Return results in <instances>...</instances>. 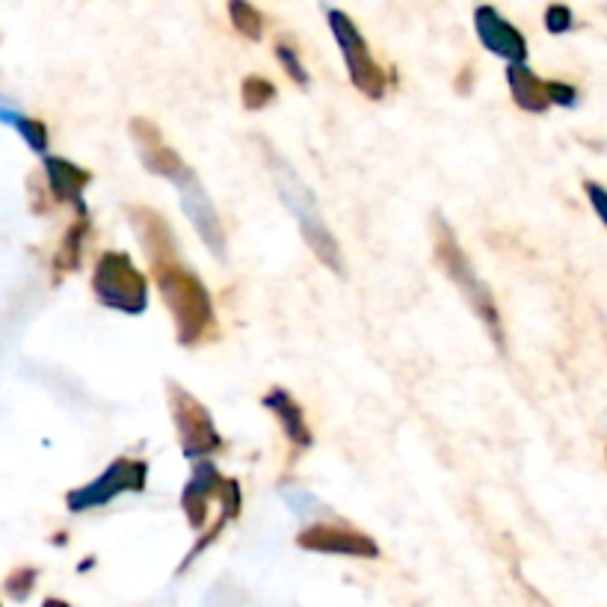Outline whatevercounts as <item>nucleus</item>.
<instances>
[{
    "label": "nucleus",
    "instance_id": "0eeeda50",
    "mask_svg": "<svg viewBox=\"0 0 607 607\" xmlns=\"http://www.w3.org/2000/svg\"><path fill=\"white\" fill-rule=\"evenodd\" d=\"M146 480H149V466L142 459H113L92 483L71 489L69 495H66V507L71 513H90V509H99L110 504V501H116L125 492H142Z\"/></svg>",
    "mask_w": 607,
    "mask_h": 607
},
{
    "label": "nucleus",
    "instance_id": "f8f14e48",
    "mask_svg": "<svg viewBox=\"0 0 607 607\" xmlns=\"http://www.w3.org/2000/svg\"><path fill=\"white\" fill-rule=\"evenodd\" d=\"M45 175H48V184H50V193H54V199L66 202V205H75L80 217H83V214H87L83 193H87V184L92 181L90 172L80 170L78 163H71V160H66V158L45 154Z\"/></svg>",
    "mask_w": 607,
    "mask_h": 607
},
{
    "label": "nucleus",
    "instance_id": "7ed1b4c3",
    "mask_svg": "<svg viewBox=\"0 0 607 607\" xmlns=\"http://www.w3.org/2000/svg\"><path fill=\"white\" fill-rule=\"evenodd\" d=\"M433 243H436V261L438 267L448 273V279L457 285V290L466 297V302L471 306V311L478 314V320L486 327L489 339L495 341V347L504 353L507 350V335H504V323H501L499 302L492 297V290L480 273L474 270V264L468 261L466 250L459 247L457 231L450 229V222L442 214L433 217Z\"/></svg>",
    "mask_w": 607,
    "mask_h": 607
},
{
    "label": "nucleus",
    "instance_id": "39448f33",
    "mask_svg": "<svg viewBox=\"0 0 607 607\" xmlns=\"http://www.w3.org/2000/svg\"><path fill=\"white\" fill-rule=\"evenodd\" d=\"M327 19L329 27H332V36L339 42L341 57H344V66H347L353 87L362 95H368V99H382L386 87H389V78H386V71L379 69L377 60L370 57L368 42L358 33L356 21L341 10H329Z\"/></svg>",
    "mask_w": 607,
    "mask_h": 607
},
{
    "label": "nucleus",
    "instance_id": "5701e85b",
    "mask_svg": "<svg viewBox=\"0 0 607 607\" xmlns=\"http://www.w3.org/2000/svg\"><path fill=\"white\" fill-rule=\"evenodd\" d=\"M33 581H36V569H21L19 575L10 577V584H7V587H10V593L15 598H24L27 593H31Z\"/></svg>",
    "mask_w": 607,
    "mask_h": 607
},
{
    "label": "nucleus",
    "instance_id": "f03ea898",
    "mask_svg": "<svg viewBox=\"0 0 607 607\" xmlns=\"http://www.w3.org/2000/svg\"><path fill=\"white\" fill-rule=\"evenodd\" d=\"M261 151H264V160H267V170L273 175V184H276V193L279 199L285 202V208L290 210V217L297 219L299 231H302V240L309 243V250L318 255L320 264H327L335 276H344L347 267H344V252H341L339 240L332 234V229L327 226V219L320 214V205L314 199V193L306 187V181L299 179L297 172L290 170V163L282 158L279 151H273L267 142H261Z\"/></svg>",
    "mask_w": 607,
    "mask_h": 607
},
{
    "label": "nucleus",
    "instance_id": "2eb2a0df",
    "mask_svg": "<svg viewBox=\"0 0 607 607\" xmlns=\"http://www.w3.org/2000/svg\"><path fill=\"white\" fill-rule=\"evenodd\" d=\"M0 122H7L10 128L19 130L33 151H42V154H45V149H48V128H45L42 122L24 116L19 107H12L10 101L3 99H0Z\"/></svg>",
    "mask_w": 607,
    "mask_h": 607
},
{
    "label": "nucleus",
    "instance_id": "ddd939ff",
    "mask_svg": "<svg viewBox=\"0 0 607 607\" xmlns=\"http://www.w3.org/2000/svg\"><path fill=\"white\" fill-rule=\"evenodd\" d=\"M264 406L276 415V421L285 430V436L290 438V445H297V448H311L314 445V436H311L309 424H306V412L299 406L294 394L285 389H273L264 394Z\"/></svg>",
    "mask_w": 607,
    "mask_h": 607
},
{
    "label": "nucleus",
    "instance_id": "4468645a",
    "mask_svg": "<svg viewBox=\"0 0 607 607\" xmlns=\"http://www.w3.org/2000/svg\"><path fill=\"white\" fill-rule=\"evenodd\" d=\"M507 83L509 95H513V101H516L522 110H528V113H546V110L551 107L546 95V80L537 78V75L528 69V62H513V66H507Z\"/></svg>",
    "mask_w": 607,
    "mask_h": 607
},
{
    "label": "nucleus",
    "instance_id": "a211bd4d",
    "mask_svg": "<svg viewBox=\"0 0 607 607\" xmlns=\"http://www.w3.org/2000/svg\"><path fill=\"white\" fill-rule=\"evenodd\" d=\"M276 57H279V62L285 66V71L290 75V80H297L299 87H309V71H306V66H302V60H299V54L290 45H276Z\"/></svg>",
    "mask_w": 607,
    "mask_h": 607
},
{
    "label": "nucleus",
    "instance_id": "1a4fd4ad",
    "mask_svg": "<svg viewBox=\"0 0 607 607\" xmlns=\"http://www.w3.org/2000/svg\"><path fill=\"white\" fill-rule=\"evenodd\" d=\"M297 546L318 554H339V558H379L377 542L362 530L341 525V522H314L297 534Z\"/></svg>",
    "mask_w": 607,
    "mask_h": 607
},
{
    "label": "nucleus",
    "instance_id": "f257e3e1",
    "mask_svg": "<svg viewBox=\"0 0 607 607\" xmlns=\"http://www.w3.org/2000/svg\"><path fill=\"white\" fill-rule=\"evenodd\" d=\"M128 219L130 226L140 231V243L146 255H149L160 297H163L172 320H175V339L184 347H196L217 329L208 288L181 261L175 234L167 226V219L151 214L149 208H130Z\"/></svg>",
    "mask_w": 607,
    "mask_h": 607
},
{
    "label": "nucleus",
    "instance_id": "b1692460",
    "mask_svg": "<svg viewBox=\"0 0 607 607\" xmlns=\"http://www.w3.org/2000/svg\"><path fill=\"white\" fill-rule=\"evenodd\" d=\"M584 193H587L589 202H593V210H596V217L602 219V222H607L605 187H602V184H596V181H587V184H584Z\"/></svg>",
    "mask_w": 607,
    "mask_h": 607
},
{
    "label": "nucleus",
    "instance_id": "f3484780",
    "mask_svg": "<svg viewBox=\"0 0 607 607\" xmlns=\"http://www.w3.org/2000/svg\"><path fill=\"white\" fill-rule=\"evenodd\" d=\"M273 99H276V87L267 78L252 75L243 80V107L247 110H264L267 104H273Z\"/></svg>",
    "mask_w": 607,
    "mask_h": 607
},
{
    "label": "nucleus",
    "instance_id": "4be33fe9",
    "mask_svg": "<svg viewBox=\"0 0 607 607\" xmlns=\"http://www.w3.org/2000/svg\"><path fill=\"white\" fill-rule=\"evenodd\" d=\"M80 238H83V222H78V226H71L69 238H66V243H62V250H60V264H62V270L78 267V259H80Z\"/></svg>",
    "mask_w": 607,
    "mask_h": 607
},
{
    "label": "nucleus",
    "instance_id": "dca6fc26",
    "mask_svg": "<svg viewBox=\"0 0 607 607\" xmlns=\"http://www.w3.org/2000/svg\"><path fill=\"white\" fill-rule=\"evenodd\" d=\"M229 19L240 36H247L252 42H259L264 36V19L250 0H229Z\"/></svg>",
    "mask_w": 607,
    "mask_h": 607
},
{
    "label": "nucleus",
    "instance_id": "393cba45",
    "mask_svg": "<svg viewBox=\"0 0 607 607\" xmlns=\"http://www.w3.org/2000/svg\"><path fill=\"white\" fill-rule=\"evenodd\" d=\"M42 607H69V605H66V602H60V598H48V602H45Z\"/></svg>",
    "mask_w": 607,
    "mask_h": 607
},
{
    "label": "nucleus",
    "instance_id": "412c9836",
    "mask_svg": "<svg viewBox=\"0 0 607 607\" xmlns=\"http://www.w3.org/2000/svg\"><path fill=\"white\" fill-rule=\"evenodd\" d=\"M572 10H569L566 3H551L546 10V27L548 33H554V36H560V33H569L572 31Z\"/></svg>",
    "mask_w": 607,
    "mask_h": 607
},
{
    "label": "nucleus",
    "instance_id": "6e6552de",
    "mask_svg": "<svg viewBox=\"0 0 607 607\" xmlns=\"http://www.w3.org/2000/svg\"><path fill=\"white\" fill-rule=\"evenodd\" d=\"M172 184L179 190L181 208L187 214L190 226L196 229V234L202 238V243L214 252V259L226 261V229H222V219H219L214 202H210L208 190L202 187V181L196 172L184 167L172 175Z\"/></svg>",
    "mask_w": 607,
    "mask_h": 607
},
{
    "label": "nucleus",
    "instance_id": "6ab92c4d",
    "mask_svg": "<svg viewBox=\"0 0 607 607\" xmlns=\"http://www.w3.org/2000/svg\"><path fill=\"white\" fill-rule=\"evenodd\" d=\"M282 499H285V504L290 507V513L299 518L311 516V513L320 507L318 501L311 499L309 492H302V489H282Z\"/></svg>",
    "mask_w": 607,
    "mask_h": 607
},
{
    "label": "nucleus",
    "instance_id": "20e7f679",
    "mask_svg": "<svg viewBox=\"0 0 607 607\" xmlns=\"http://www.w3.org/2000/svg\"><path fill=\"white\" fill-rule=\"evenodd\" d=\"M92 294L104 309L122 314H142L149 309V282L125 252L101 255L92 270Z\"/></svg>",
    "mask_w": 607,
    "mask_h": 607
},
{
    "label": "nucleus",
    "instance_id": "aec40b11",
    "mask_svg": "<svg viewBox=\"0 0 607 607\" xmlns=\"http://www.w3.org/2000/svg\"><path fill=\"white\" fill-rule=\"evenodd\" d=\"M546 95H548V104L554 107H575L577 104V90L575 87H569V83H563V80H546Z\"/></svg>",
    "mask_w": 607,
    "mask_h": 607
},
{
    "label": "nucleus",
    "instance_id": "9b49d317",
    "mask_svg": "<svg viewBox=\"0 0 607 607\" xmlns=\"http://www.w3.org/2000/svg\"><path fill=\"white\" fill-rule=\"evenodd\" d=\"M226 483H229V480L219 474L217 466H214L210 459H199V462L193 466V478H190V483L184 486V492H181V507L187 513L190 528L202 530L208 525V504L222 495Z\"/></svg>",
    "mask_w": 607,
    "mask_h": 607
},
{
    "label": "nucleus",
    "instance_id": "9d476101",
    "mask_svg": "<svg viewBox=\"0 0 607 607\" xmlns=\"http://www.w3.org/2000/svg\"><path fill=\"white\" fill-rule=\"evenodd\" d=\"M474 31H478V39L483 42V48L492 50L501 60H507L509 66L528 60L525 36L495 7H478L474 10Z\"/></svg>",
    "mask_w": 607,
    "mask_h": 607
},
{
    "label": "nucleus",
    "instance_id": "423d86ee",
    "mask_svg": "<svg viewBox=\"0 0 607 607\" xmlns=\"http://www.w3.org/2000/svg\"><path fill=\"white\" fill-rule=\"evenodd\" d=\"M167 394H170L172 421H175V430H179L184 457L199 462V459H208L210 454H217L222 448V436H219V430L214 424V419H210L208 409L202 406L199 400L193 398L179 382H170Z\"/></svg>",
    "mask_w": 607,
    "mask_h": 607
}]
</instances>
